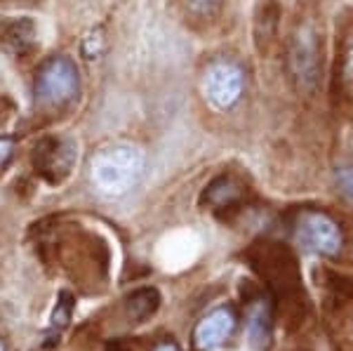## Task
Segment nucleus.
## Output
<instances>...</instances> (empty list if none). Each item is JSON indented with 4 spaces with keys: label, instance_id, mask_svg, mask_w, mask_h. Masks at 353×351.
Masks as SVG:
<instances>
[{
    "label": "nucleus",
    "instance_id": "f257e3e1",
    "mask_svg": "<svg viewBox=\"0 0 353 351\" xmlns=\"http://www.w3.org/2000/svg\"><path fill=\"white\" fill-rule=\"evenodd\" d=\"M144 166L146 156L139 146L118 144L99 151L92 158L90 177H92L97 191H101L104 196L118 198L139 184L141 174H144Z\"/></svg>",
    "mask_w": 353,
    "mask_h": 351
},
{
    "label": "nucleus",
    "instance_id": "f03ea898",
    "mask_svg": "<svg viewBox=\"0 0 353 351\" xmlns=\"http://www.w3.org/2000/svg\"><path fill=\"white\" fill-rule=\"evenodd\" d=\"M252 262L261 279L266 281V285L281 297V302L285 299V304H290L299 316H304V288H301L294 254L278 243H264L252 254Z\"/></svg>",
    "mask_w": 353,
    "mask_h": 351
},
{
    "label": "nucleus",
    "instance_id": "7ed1b4c3",
    "mask_svg": "<svg viewBox=\"0 0 353 351\" xmlns=\"http://www.w3.org/2000/svg\"><path fill=\"white\" fill-rule=\"evenodd\" d=\"M78 94V69L66 57H52L38 69L36 101L45 109H59Z\"/></svg>",
    "mask_w": 353,
    "mask_h": 351
},
{
    "label": "nucleus",
    "instance_id": "20e7f679",
    "mask_svg": "<svg viewBox=\"0 0 353 351\" xmlns=\"http://www.w3.org/2000/svg\"><path fill=\"white\" fill-rule=\"evenodd\" d=\"M290 69L301 90H313L321 76V43L318 31L311 21H304L294 33L292 48H290Z\"/></svg>",
    "mask_w": 353,
    "mask_h": 351
},
{
    "label": "nucleus",
    "instance_id": "39448f33",
    "mask_svg": "<svg viewBox=\"0 0 353 351\" xmlns=\"http://www.w3.org/2000/svg\"><path fill=\"white\" fill-rule=\"evenodd\" d=\"M245 90V73L233 61H214L205 73V94L217 109L226 111L241 101Z\"/></svg>",
    "mask_w": 353,
    "mask_h": 351
},
{
    "label": "nucleus",
    "instance_id": "423d86ee",
    "mask_svg": "<svg viewBox=\"0 0 353 351\" xmlns=\"http://www.w3.org/2000/svg\"><path fill=\"white\" fill-rule=\"evenodd\" d=\"M76 144L71 139L45 137L33 149V166L50 184H59L76 166Z\"/></svg>",
    "mask_w": 353,
    "mask_h": 351
},
{
    "label": "nucleus",
    "instance_id": "0eeeda50",
    "mask_svg": "<svg viewBox=\"0 0 353 351\" xmlns=\"http://www.w3.org/2000/svg\"><path fill=\"white\" fill-rule=\"evenodd\" d=\"M297 234L306 250L323 254V257H334L341 250V231L337 222L325 212L311 210L301 214Z\"/></svg>",
    "mask_w": 353,
    "mask_h": 351
},
{
    "label": "nucleus",
    "instance_id": "6e6552de",
    "mask_svg": "<svg viewBox=\"0 0 353 351\" xmlns=\"http://www.w3.org/2000/svg\"><path fill=\"white\" fill-rule=\"evenodd\" d=\"M233 328H236V316H233V311L229 307H219V309H214L212 314L205 316L201 323L196 325L193 344L201 351L214 349L231 337Z\"/></svg>",
    "mask_w": 353,
    "mask_h": 351
},
{
    "label": "nucleus",
    "instance_id": "1a4fd4ad",
    "mask_svg": "<svg viewBox=\"0 0 353 351\" xmlns=\"http://www.w3.org/2000/svg\"><path fill=\"white\" fill-rule=\"evenodd\" d=\"M0 43L8 52L26 54L36 45V26L31 19H12L0 26Z\"/></svg>",
    "mask_w": 353,
    "mask_h": 351
},
{
    "label": "nucleus",
    "instance_id": "9d476101",
    "mask_svg": "<svg viewBox=\"0 0 353 351\" xmlns=\"http://www.w3.org/2000/svg\"><path fill=\"white\" fill-rule=\"evenodd\" d=\"M158 307H161V295L153 288H139L128 297V316L134 323H141L153 316Z\"/></svg>",
    "mask_w": 353,
    "mask_h": 351
},
{
    "label": "nucleus",
    "instance_id": "9b49d317",
    "mask_svg": "<svg viewBox=\"0 0 353 351\" xmlns=\"http://www.w3.org/2000/svg\"><path fill=\"white\" fill-rule=\"evenodd\" d=\"M248 330L252 337L254 347H266L271 339V307L264 302H257L250 309L248 316Z\"/></svg>",
    "mask_w": 353,
    "mask_h": 351
},
{
    "label": "nucleus",
    "instance_id": "f8f14e48",
    "mask_svg": "<svg viewBox=\"0 0 353 351\" xmlns=\"http://www.w3.org/2000/svg\"><path fill=\"white\" fill-rule=\"evenodd\" d=\"M205 198H208V203L214 208H231V205H236L238 198H241V186L229 177H219L217 182L210 184Z\"/></svg>",
    "mask_w": 353,
    "mask_h": 351
},
{
    "label": "nucleus",
    "instance_id": "ddd939ff",
    "mask_svg": "<svg viewBox=\"0 0 353 351\" xmlns=\"http://www.w3.org/2000/svg\"><path fill=\"white\" fill-rule=\"evenodd\" d=\"M221 0H186V10H189L191 17L203 21H210L219 14Z\"/></svg>",
    "mask_w": 353,
    "mask_h": 351
},
{
    "label": "nucleus",
    "instance_id": "4468645a",
    "mask_svg": "<svg viewBox=\"0 0 353 351\" xmlns=\"http://www.w3.org/2000/svg\"><path fill=\"white\" fill-rule=\"evenodd\" d=\"M71 314H73V302H71V295H61L59 302H57V309L52 314V330H61L64 325H68L71 321Z\"/></svg>",
    "mask_w": 353,
    "mask_h": 351
},
{
    "label": "nucleus",
    "instance_id": "2eb2a0df",
    "mask_svg": "<svg viewBox=\"0 0 353 351\" xmlns=\"http://www.w3.org/2000/svg\"><path fill=\"white\" fill-rule=\"evenodd\" d=\"M341 59H339V73L344 83H353V33L344 41L341 48Z\"/></svg>",
    "mask_w": 353,
    "mask_h": 351
},
{
    "label": "nucleus",
    "instance_id": "dca6fc26",
    "mask_svg": "<svg viewBox=\"0 0 353 351\" xmlns=\"http://www.w3.org/2000/svg\"><path fill=\"white\" fill-rule=\"evenodd\" d=\"M337 184L341 194L353 203V166H344L337 170Z\"/></svg>",
    "mask_w": 353,
    "mask_h": 351
},
{
    "label": "nucleus",
    "instance_id": "f3484780",
    "mask_svg": "<svg viewBox=\"0 0 353 351\" xmlns=\"http://www.w3.org/2000/svg\"><path fill=\"white\" fill-rule=\"evenodd\" d=\"M12 141L10 139H0V168L5 166V163L10 161V158H12Z\"/></svg>",
    "mask_w": 353,
    "mask_h": 351
},
{
    "label": "nucleus",
    "instance_id": "a211bd4d",
    "mask_svg": "<svg viewBox=\"0 0 353 351\" xmlns=\"http://www.w3.org/2000/svg\"><path fill=\"white\" fill-rule=\"evenodd\" d=\"M156 351H179L174 347V344H170V342H163V344H158Z\"/></svg>",
    "mask_w": 353,
    "mask_h": 351
},
{
    "label": "nucleus",
    "instance_id": "6ab92c4d",
    "mask_svg": "<svg viewBox=\"0 0 353 351\" xmlns=\"http://www.w3.org/2000/svg\"><path fill=\"white\" fill-rule=\"evenodd\" d=\"M0 351H5V342H3V339H0Z\"/></svg>",
    "mask_w": 353,
    "mask_h": 351
}]
</instances>
